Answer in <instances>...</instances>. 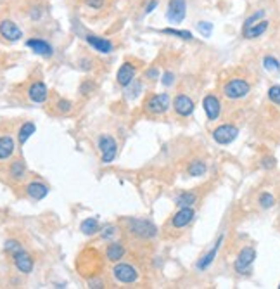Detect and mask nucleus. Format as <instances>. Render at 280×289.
Instances as JSON below:
<instances>
[{
	"label": "nucleus",
	"instance_id": "f257e3e1",
	"mask_svg": "<svg viewBox=\"0 0 280 289\" xmlns=\"http://www.w3.org/2000/svg\"><path fill=\"white\" fill-rule=\"evenodd\" d=\"M126 225L130 234L140 239H154L157 236V227L147 218H126Z\"/></svg>",
	"mask_w": 280,
	"mask_h": 289
},
{
	"label": "nucleus",
	"instance_id": "f03ea898",
	"mask_svg": "<svg viewBox=\"0 0 280 289\" xmlns=\"http://www.w3.org/2000/svg\"><path fill=\"white\" fill-rule=\"evenodd\" d=\"M251 92V85L244 78H232L223 85V95L230 101H239L248 97Z\"/></svg>",
	"mask_w": 280,
	"mask_h": 289
},
{
	"label": "nucleus",
	"instance_id": "7ed1b4c3",
	"mask_svg": "<svg viewBox=\"0 0 280 289\" xmlns=\"http://www.w3.org/2000/svg\"><path fill=\"white\" fill-rule=\"evenodd\" d=\"M171 106H173V104H171L170 95H168L166 92H163V94H153L149 99L146 101V104H144L147 113L154 114V116L164 114Z\"/></svg>",
	"mask_w": 280,
	"mask_h": 289
},
{
	"label": "nucleus",
	"instance_id": "20e7f679",
	"mask_svg": "<svg viewBox=\"0 0 280 289\" xmlns=\"http://www.w3.org/2000/svg\"><path fill=\"white\" fill-rule=\"evenodd\" d=\"M254 260H256L254 248H249V246L242 248L234 261V270L237 272L239 275H249L252 270V263H254Z\"/></svg>",
	"mask_w": 280,
	"mask_h": 289
},
{
	"label": "nucleus",
	"instance_id": "39448f33",
	"mask_svg": "<svg viewBox=\"0 0 280 289\" xmlns=\"http://www.w3.org/2000/svg\"><path fill=\"white\" fill-rule=\"evenodd\" d=\"M97 147H99L100 151V161L104 163V165H109V163H113L114 159H116V154H118V142L114 137H111V135H100L99 141H97Z\"/></svg>",
	"mask_w": 280,
	"mask_h": 289
},
{
	"label": "nucleus",
	"instance_id": "423d86ee",
	"mask_svg": "<svg viewBox=\"0 0 280 289\" xmlns=\"http://www.w3.org/2000/svg\"><path fill=\"white\" fill-rule=\"evenodd\" d=\"M113 277L116 282L121 284H135L140 279L138 270L130 263H116L113 267Z\"/></svg>",
	"mask_w": 280,
	"mask_h": 289
},
{
	"label": "nucleus",
	"instance_id": "0eeeda50",
	"mask_svg": "<svg viewBox=\"0 0 280 289\" xmlns=\"http://www.w3.org/2000/svg\"><path fill=\"white\" fill-rule=\"evenodd\" d=\"M211 137H213V141L217 142V144L228 145L239 137V128L235 127V125H228V123L220 125V127H217L211 132Z\"/></svg>",
	"mask_w": 280,
	"mask_h": 289
},
{
	"label": "nucleus",
	"instance_id": "6e6552de",
	"mask_svg": "<svg viewBox=\"0 0 280 289\" xmlns=\"http://www.w3.org/2000/svg\"><path fill=\"white\" fill-rule=\"evenodd\" d=\"M187 16V2L185 0H170L166 9V19L173 25L182 23Z\"/></svg>",
	"mask_w": 280,
	"mask_h": 289
},
{
	"label": "nucleus",
	"instance_id": "1a4fd4ad",
	"mask_svg": "<svg viewBox=\"0 0 280 289\" xmlns=\"http://www.w3.org/2000/svg\"><path fill=\"white\" fill-rule=\"evenodd\" d=\"M202 109H204L206 116H208L209 121H217L221 114V103L218 99L217 95L213 94H208L202 99Z\"/></svg>",
	"mask_w": 280,
	"mask_h": 289
},
{
	"label": "nucleus",
	"instance_id": "9d476101",
	"mask_svg": "<svg viewBox=\"0 0 280 289\" xmlns=\"http://www.w3.org/2000/svg\"><path fill=\"white\" fill-rule=\"evenodd\" d=\"M173 109H175V113H177L178 116L188 118V116H192V113H194L195 104H194V101L188 97V95L178 94L177 97H175V101H173Z\"/></svg>",
	"mask_w": 280,
	"mask_h": 289
},
{
	"label": "nucleus",
	"instance_id": "9b49d317",
	"mask_svg": "<svg viewBox=\"0 0 280 289\" xmlns=\"http://www.w3.org/2000/svg\"><path fill=\"white\" fill-rule=\"evenodd\" d=\"M195 217V212L192 206H185V208H180L173 217H171V225L175 229H184V227L190 225L192 220Z\"/></svg>",
	"mask_w": 280,
	"mask_h": 289
},
{
	"label": "nucleus",
	"instance_id": "f8f14e48",
	"mask_svg": "<svg viewBox=\"0 0 280 289\" xmlns=\"http://www.w3.org/2000/svg\"><path fill=\"white\" fill-rule=\"evenodd\" d=\"M0 36L5 38L7 42H18V40L23 36V32L14 21H11V19H4V21L0 23Z\"/></svg>",
	"mask_w": 280,
	"mask_h": 289
},
{
	"label": "nucleus",
	"instance_id": "ddd939ff",
	"mask_svg": "<svg viewBox=\"0 0 280 289\" xmlns=\"http://www.w3.org/2000/svg\"><path fill=\"white\" fill-rule=\"evenodd\" d=\"M137 78V68L133 66L131 63H123L120 66V70H118L116 73V81L118 85H121V87L126 88L128 85L131 83V81Z\"/></svg>",
	"mask_w": 280,
	"mask_h": 289
},
{
	"label": "nucleus",
	"instance_id": "4468645a",
	"mask_svg": "<svg viewBox=\"0 0 280 289\" xmlns=\"http://www.w3.org/2000/svg\"><path fill=\"white\" fill-rule=\"evenodd\" d=\"M28 97L31 103L42 104V103H45L47 97H49V88H47V85L43 83V81H35V83L30 85Z\"/></svg>",
	"mask_w": 280,
	"mask_h": 289
},
{
	"label": "nucleus",
	"instance_id": "2eb2a0df",
	"mask_svg": "<svg viewBox=\"0 0 280 289\" xmlns=\"http://www.w3.org/2000/svg\"><path fill=\"white\" fill-rule=\"evenodd\" d=\"M12 260H14V267L18 268L21 274H31L33 272L35 261H33L31 254H28L25 250H21L19 253H16L14 256H12Z\"/></svg>",
	"mask_w": 280,
	"mask_h": 289
},
{
	"label": "nucleus",
	"instance_id": "dca6fc26",
	"mask_svg": "<svg viewBox=\"0 0 280 289\" xmlns=\"http://www.w3.org/2000/svg\"><path fill=\"white\" fill-rule=\"evenodd\" d=\"M221 243H223V234H220V236H218V239H217V243H215V246L211 248V250H209L208 253L202 254V256H201V260H199L197 265H195V267H197V270H206V268L211 267V263H213L215 258H217L218 251H220Z\"/></svg>",
	"mask_w": 280,
	"mask_h": 289
},
{
	"label": "nucleus",
	"instance_id": "f3484780",
	"mask_svg": "<svg viewBox=\"0 0 280 289\" xmlns=\"http://www.w3.org/2000/svg\"><path fill=\"white\" fill-rule=\"evenodd\" d=\"M87 43H89L90 47H92L93 50H97V52L100 54H111L114 49L113 42L107 38H102V36H97V35H87L85 36Z\"/></svg>",
	"mask_w": 280,
	"mask_h": 289
},
{
	"label": "nucleus",
	"instance_id": "a211bd4d",
	"mask_svg": "<svg viewBox=\"0 0 280 289\" xmlns=\"http://www.w3.org/2000/svg\"><path fill=\"white\" fill-rule=\"evenodd\" d=\"M26 194H28L33 201H42V199H45L47 194H49V187L43 182L35 180V182H30L28 185H26Z\"/></svg>",
	"mask_w": 280,
	"mask_h": 289
},
{
	"label": "nucleus",
	"instance_id": "6ab92c4d",
	"mask_svg": "<svg viewBox=\"0 0 280 289\" xmlns=\"http://www.w3.org/2000/svg\"><path fill=\"white\" fill-rule=\"evenodd\" d=\"M26 45H28L35 54H38V56L50 57L54 54L52 45H50L49 42H45V40H42V38H30L28 42H26Z\"/></svg>",
	"mask_w": 280,
	"mask_h": 289
},
{
	"label": "nucleus",
	"instance_id": "aec40b11",
	"mask_svg": "<svg viewBox=\"0 0 280 289\" xmlns=\"http://www.w3.org/2000/svg\"><path fill=\"white\" fill-rule=\"evenodd\" d=\"M16 142L11 135H2L0 137V161H5L14 154Z\"/></svg>",
	"mask_w": 280,
	"mask_h": 289
},
{
	"label": "nucleus",
	"instance_id": "412c9836",
	"mask_svg": "<svg viewBox=\"0 0 280 289\" xmlns=\"http://www.w3.org/2000/svg\"><path fill=\"white\" fill-rule=\"evenodd\" d=\"M124 253H126V250H124L123 243H120V241H113V243L109 244V246L106 248V256L109 261H120L121 258L124 256Z\"/></svg>",
	"mask_w": 280,
	"mask_h": 289
},
{
	"label": "nucleus",
	"instance_id": "4be33fe9",
	"mask_svg": "<svg viewBox=\"0 0 280 289\" xmlns=\"http://www.w3.org/2000/svg\"><path fill=\"white\" fill-rule=\"evenodd\" d=\"M266 30H268V21H266V19H261L259 23L252 25L251 28L242 30V35H244V38L252 40V38H258V36H261L263 33L266 32Z\"/></svg>",
	"mask_w": 280,
	"mask_h": 289
},
{
	"label": "nucleus",
	"instance_id": "5701e85b",
	"mask_svg": "<svg viewBox=\"0 0 280 289\" xmlns=\"http://www.w3.org/2000/svg\"><path fill=\"white\" fill-rule=\"evenodd\" d=\"M197 201V194L195 192H188V190H184L180 194L175 198V205L178 208H185V206H194V203Z\"/></svg>",
	"mask_w": 280,
	"mask_h": 289
},
{
	"label": "nucleus",
	"instance_id": "b1692460",
	"mask_svg": "<svg viewBox=\"0 0 280 289\" xmlns=\"http://www.w3.org/2000/svg\"><path fill=\"white\" fill-rule=\"evenodd\" d=\"M206 172H208V166L202 159H192L187 166V173L190 177H202L206 175Z\"/></svg>",
	"mask_w": 280,
	"mask_h": 289
},
{
	"label": "nucleus",
	"instance_id": "393cba45",
	"mask_svg": "<svg viewBox=\"0 0 280 289\" xmlns=\"http://www.w3.org/2000/svg\"><path fill=\"white\" fill-rule=\"evenodd\" d=\"M80 230H82L85 236H93V234H97L100 230V225H99V220L95 218V217H90V218H85L82 222V225H80Z\"/></svg>",
	"mask_w": 280,
	"mask_h": 289
},
{
	"label": "nucleus",
	"instance_id": "a878e982",
	"mask_svg": "<svg viewBox=\"0 0 280 289\" xmlns=\"http://www.w3.org/2000/svg\"><path fill=\"white\" fill-rule=\"evenodd\" d=\"M36 132V125L31 123V121H26V123L21 125V128H19V134H18V141L19 144H26L28 142V139L31 137L33 134Z\"/></svg>",
	"mask_w": 280,
	"mask_h": 289
},
{
	"label": "nucleus",
	"instance_id": "bb28decb",
	"mask_svg": "<svg viewBox=\"0 0 280 289\" xmlns=\"http://www.w3.org/2000/svg\"><path fill=\"white\" fill-rule=\"evenodd\" d=\"M9 173H11V177L14 180H21L25 179L26 175V166H25V161L23 159H16V161H12L11 165V170H9Z\"/></svg>",
	"mask_w": 280,
	"mask_h": 289
},
{
	"label": "nucleus",
	"instance_id": "cd10ccee",
	"mask_svg": "<svg viewBox=\"0 0 280 289\" xmlns=\"http://www.w3.org/2000/svg\"><path fill=\"white\" fill-rule=\"evenodd\" d=\"M163 35H171V36H177V38L182 40H194V35H192L188 30H175V28H164L161 30Z\"/></svg>",
	"mask_w": 280,
	"mask_h": 289
},
{
	"label": "nucleus",
	"instance_id": "c85d7f7f",
	"mask_svg": "<svg viewBox=\"0 0 280 289\" xmlns=\"http://www.w3.org/2000/svg\"><path fill=\"white\" fill-rule=\"evenodd\" d=\"M263 68L270 73H279L280 71V61L273 56H265L263 57Z\"/></svg>",
	"mask_w": 280,
	"mask_h": 289
},
{
	"label": "nucleus",
	"instance_id": "c756f323",
	"mask_svg": "<svg viewBox=\"0 0 280 289\" xmlns=\"http://www.w3.org/2000/svg\"><path fill=\"white\" fill-rule=\"evenodd\" d=\"M258 203L263 210H270L275 206V198H273V194H270V192H263V194H259Z\"/></svg>",
	"mask_w": 280,
	"mask_h": 289
},
{
	"label": "nucleus",
	"instance_id": "7c9ffc66",
	"mask_svg": "<svg viewBox=\"0 0 280 289\" xmlns=\"http://www.w3.org/2000/svg\"><path fill=\"white\" fill-rule=\"evenodd\" d=\"M263 18H265V11H263V9H261V11H256L254 14H251V16H249V18L244 21V26H242V30L251 28L252 25H256V23H259Z\"/></svg>",
	"mask_w": 280,
	"mask_h": 289
},
{
	"label": "nucleus",
	"instance_id": "2f4dec72",
	"mask_svg": "<svg viewBox=\"0 0 280 289\" xmlns=\"http://www.w3.org/2000/svg\"><path fill=\"white\" fill-rule=\"evenodd\" d=\"M140 90H142V83L135 78V88H133V83H130L126 87V99H137L138 94H140Z\"/></svg>",
	"mask_w": 280,
	"mask_h": 289
},
{
	"label": "nucleus",
	"instance_id": "473e14b6",
	"mask_svg": "<svg viewBox=\"0 0 280 289\" xmlns=\"http://www.w3.org/2000/svg\"><path fill=\"white\" fill-rule=\"evenodd\" d=\"M4 250H5V253H9V254H12V256H14L16 253H19V251L23 250V246H21V243H19V241L9 239V241H5Z\"/></svg>",
	"mask_w": 280,
	"mask_h": 289
},
{
	"label": "nucleus",
	"instance_id": "72a5a7b5",
	"mask_svg": "<svg viewBox=\"0 0 280 289\" xmlns=\"http://www.w3.org/2000/svg\"><path fill=\"white\" fill-rule=\"evenodd\" d=\"M197 32L201 33L202 36H211V33H213V23L209 21H199L197 23Z\"/></svg>",
	"mask_w": 280,
	"mask_h": 289
},
{
	"label": "nucleus",
	"instance_id": "f704fd0d",
	"mask_svg": "<svg viewBox=\"0 0 280 289\" xmlns=\"http://www.w3.org/2000/svg\"><path fill=\"white\" fill-rule=\"evenodd\" d=\"M268 99L272 101L273 104L280 106V85H272L268 88Z\"/></svg>",
	"mask_w": 280,
	"mask_h": 289
},
{
	"label": "nucleus",
	"instance_id": "c9c22d12",
	"mask_svg": "<svg viewBox=\"0 0 280 289\" xmlns=\"http://www.w3.org/2000/svg\"><path fill=\"white\" fill-rule=\"evenodd\" d=\"M118 234V229L114 225H107V227H104L102 229V232H100V236H102V239H106V241H109V239H113L114 236Z\"/></svg>",
	"mask_w": 280,
	"mask_h": 289
},
{
	"label": "nucleus",
	"instance_id": "e433bc0d",
	"mask_svg": "<svg viewBox=\"0 0 280 289\" xmlns=\"http://www.w3.org/2000/svg\"><path fill=\"white\" fill-rule=\"evenodd\" d=\"M259 165H261L263 170H273L277 166V159L273 158V156H265V158L261 159V163H259Z\"/></svg>",
	"mask_w": 280,
	"mask_h": 289
},
{
	"label": "nucleus",
	"instance_id": "4c0bfd02",
	"mask_svg": "<svg viewBox=\"0 0 280 289\" xmlns=\"http://www.w3.org/2000/svg\"><path fill=\"white\" fill-rule=\"evenodd\" d=\"M161 83H163L164 87H171V85H175V73L173 71H164L163 76H161Z\"/></svg>",
	"mask_w": 280,
	"mask_h": 289
},
{
	"label": "nucleus",
	"instance_id": "58836bf2",
	"mask_svg": "<svg viewBox=\"0 0 280 289\" xmlns=\"http://www.w3.org/2000/svg\"><path fill=\"white\" fill-rule=\"evenodd\" d=\"M71 109H73V104L69 103V101L61 99L59 103H57V111H59V113H69Z\"/></svg>",
	"mask_w": 280,
	"mask_h": 289
},
{
	"label": "nucleus",
	"instance_id": "ea45409f",
	"mask_svg": "<svg viewBox=\"0 0 280 289\" xmlns=\"http://www.w3.org/2000/svg\"><path fill=\"white\" fill-rule=\"evenodd\" d=\"M144 76L146 78H149V80H159L161 78V73H159V70L157 68H149V70H146V73H144Z\"/></svg>",
	"mask_w": 280,
	"mask_h": 289
},
{
	"label": "nucleus",
	"instance_id": "a19ab883",
	"mask_svg": "<svg viewBox=\"0 0 280 289\" xmlns=\"http://www.w3.org/2000/svg\"><path fill=\"white\" fill-rule=\"evenodd\" d=\"M90 90H93V83H92V81H85V83L80 87V92H82L83 95H89Z\"/></svg>",
	"mask_w": 280,
	"mask_h": 289
},
{
	"label": "nucleus",
	"instance_id": "79ce46f5",
	"mask_svg": "<svg viewBox=\"0 0 280 289\" xmlns=\"http://www.w3.org/2000/svg\"><path fill=\"white\" fill-rule=\"evenodd\" d=\"M85 2H87V5L92 9H102V5H104V0H85Z\"/></svg>",
	"mask_w": 280,
	"mask_h": 289
},
{
	"label": "nucleus",
	"instance_id": "37998d69",
	"mask_svg": "<svg viewBox=\"0 0 280 289\" xmlns=\"http://www.w3.org/2000/svg\"><path fill=\"white\" fill-rule=\"evenodd\" d=\"M157 4H159L157 0H149V2L146 4V14H151V12H154V9L157 7Z\"/></svg>",
	"mask_w": 280,
	"mask_h": 289
},
{
	"label": "nucleus",
	"instance_id": "c03bdc74",
	"mask_svg": "<svg viewBox=\"0 0 280 289\" xmlns=\"http://www.w3.org/2000/svg\"><path fill=\"white\" fill-rule=\"evenodd\" d=\"M40 14H42V12H40V9L38 7H35V11H31V19H38L40 18Z\"/></svg>",
	"mask_w": 280,
	"mask_h": 289
},
{
	"label": "nucleus",
	"instance_id": "a18cd8bd",
	"mask_svg": "<svg viewBox=\"0 0 280 289\" xmlns=\"http://www.w3.org/2000/svg\"><path fill=\"white\" fill-rule=\"evenodd\" d=\"M89 288H93V289H97V288H102V282L100 281H93V282H90V286Z\"/></svg>",
	"mask_w": 280,
	"mask_h": 289
},
{
	"label": "nucleus",
	"instance_id": "49530a36",
	"mask_svg": "<svg viewBox=\"0 0 280 289\" xmlns=\"http://www.w3.org/2000/svg\"><path fill=\"white\" fill-rule=\"evenodd\" d=\"M279 289H280V284H279Z\"/></svg>",
	"mask_w": 280,
	"mask_h": 289
}]
</instances>
